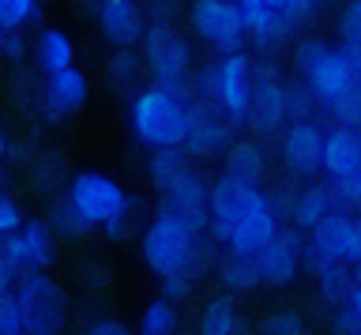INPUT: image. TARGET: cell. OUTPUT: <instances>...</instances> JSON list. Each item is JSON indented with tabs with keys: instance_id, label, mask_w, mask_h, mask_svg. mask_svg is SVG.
Masks as SVG:
<instances>
[{
	"instance_id": "42",
	"label": "cell",
	"mask_w": 361,
	"mask_h": 335,
	"mask_svg": "<svg viewBox=\"0 0 361 335\" xmlns=\"http://www.w3.org/2000/svg\"><path fill=\"white\" fill-rule=\"evenodd\" d=\"M23 49H27V46H23V38L16 35V30H8V35H4V49H0V53H4V57H11V61H19Z\"/></svg>"
},
{
	"instance_id": "46",
	"label": "cell",
	"mask_w": 361,
	"mask_h": 335,
	"mask_svg": "<svg viewBox=\"0 0 361 335\" xmlns=\"http://www.w3.org/2000/svg\"><path fill=\"white\" fill-rule=\"evenodd\" d=\"M4 35H8V30H0V49H4Z\"/></svg>"
},
{
	"instance_id": "3",
	"label": "cell",
	"mask_w": 361,
	"mask_h": 335,
	"mask_svg": "<svg viewBox=\"0 0 361 335\" xmlns=\"http://www.w3.org/2000/svg\"><path fill=\"white\" fill-rule=\"evenodd\" d=\"M16 298L23 305L27 335H61L68 320V294L64 286L45 272H27L16 283Z\"/></svg>"
},
{
	"instance_id": "36",
	"label": "cell",
	"mask_w": 361,
	"mask_h": 335,
	"mask_svg": "<svg viewBox=\"0 0 361 335\" xmlns=\"http://www.w3.org/2000/svg\"><path fill=\"white\" fill-rule=\"evenodd\" d=\"M338 35H343V46H361V0H350L338 16Z\"/></svg>"
},
{
	"instance_id": "29",
	"label": "cell",
	"mask_w": 361,
	"mask_h": 335,
	"mask_svg": "<svg viewBox=\"0 0 361 335\" xmlns=\"http://www.w3.org/2000/svg\"><path fill=\"white\" fill-rule=\"evenodd\" d=\"M331 46H327L324 38H305L301 46H298V53H293V61H298V72L305 75V80H312L316 72L327 64V57H331Z\"/></svg>"
},
{
	"instance_id": "12",
	"label": "cell",
	"mask_w": 361,
	"mask_h": 335,
	"mask_svg": "<svg viewBox=\"0 0 361 335\" xmlns=\"http://www.w3.org/2000/svg\"><path fill=\"white\" fill-rule=\"evenodd\" d=\"M4 252H8V260L16 264L19 275H27V272H45V267L53 264V238H49V226H45V222H23L16 233H8Z\"/></svg>"
},
{
	"instance_id": "5",
	"label": "cell",
	"mask_w": 361,
	"mask_h": 335,
	"mask_svg": "<svg viewBox=\"0 0 361 335\" xmlns=\"http://www.w3.org/2000/svg\"><path fill=\"white\" fill-rule=\"evenodd\" d=\"M143 61H147V68H151L154 83L188 87L192 53H188V42L180 38L169 23H154L143 35Z\"/></svg>"
},
{
	"instance_id": "45",
	"label": "cell",
	"mask_w": 361,
	"mask_h": 335,
	"mask_svg": "<svg viewBox=\"0 0 361 335\" xmlns=\"http://www.w3.org/2000/svg\"><path fill=\"white\" fill-rule=\"evenodd\" d=\"M354 267H357V275H354V279H357V283H361V260H357V264H354Z\"/></svg>"
},
{
	"instance_id": "11",
	"label": "cell",
	"mask_w": 361,
	"mask_h": 335,
	"mask_svg": "<svg viewBox=\"0 0 361 335\" xmlns=\"http://www.w3.org/2000/svg\"><path fill=\"white\" fill-rule=\"evenodd\" d=\"M324 136L327 132L309 117H298L282 136V162L290 173H316L324 166Z\"/></svg>"
},
{
	"instance_id": "2",
	"label": "cell",
	"mask_w": 361,
	"mask_h": 335,
	"mask_svg": "<svg viewBox=\"0 0 361 335\" xmlns=\"http://www.w3.org/2000/svg\"><path fill=\"white\" fill-rule=\"evenodd\" d=\"M196 249H200L196 230H192L188 222H180L177 215H169V211H158L154 222L143 233V260L158 279L169 275V272H185V267H192Z\"/></svg>"
},
{
	"instance_id": "31",
	"label": "cell",
	"mask_w": 361,
	"mask_h": 335,
	"mask_svg": "<svg viewBox=\"0 0 361 335\" xmlns=\"http://www.w3.org/2000/svg\"><path fill=\"white\" fill-rule=\"evenodd\" d=\"M53 226L61 233H68V238H79V233L90 230V222L83 219V211L72 204V196H64V200H56V204H53Z\"/></svg>"
},
{
	"instance_id": "38",
	"label": "cell",
	"mask_w": 361,
	"mask_h": 335,
	"mask_svg": "<svg viewBox=\"0 0 361 335\" xmlns=\"http://www.w3.org/2000/svg\"><path fill=\"white\" fill-rule=\"evenodd\" d=\"M331 328H335V335H361V317H357V309L350 305H335V312H331Z\"/></svg>"
},
{
	"instance_id": "47",
	"label": "cell",
	"mask_w": 361,
	"mask_h": 335,
	"mask_svg": "<svg viewBox=\"0 0 361 335\" xmlns=\"http://www.w3.org/2000/svg\"><path fill=\"white\" fill-rule=\"evenodd\" d=\"M309 4H312V8H316V4H324V0H309Z\"/></svg>"
},
{
	"instance_id": "17",
	"label": "cell",
	"mask_w": 361,
	"mask_h": 335,
	"mask_svg": "<svg viewBox=\"0 0 361 335\" xmlns=\"http://www.w3.org/2000/svg\"><path fill=\"white\" fill-rule=\"evenodd\" d=\"M290 117V87L279 80H259L252 87V102H248V121L256 128H279L282 121Z\"/></svg>"
},
{
	"instance_id": "10",
	"label": "cell",
	"mask_w": 361,
	"mask_h": 335,
	"mask_svg": "<svg viewBox=\"0 0 361 335\" xmlns=\"http://www.w3.org/2000/svg\"><path fill=\"white\" fill-rule=\"evenodd\" d=\"M162 211L177 215L180 222H188L200 233L203 226H211V188L203 185V177L196 170H188L173 188L162 193Z\"/></svg>"
},
{
	"instance_id": "8",
	"label": "cell",
	"mask_w": 361,
	"mask_h": 335,
	"mask_svg": "<svg viewBox=\"0 0 361 335\" xmlns=\"http://www.w3.org/2000/svg\"><path fill=\"white\" fill-rule=\"evenodd\" d=\"M256 264L267 286H290L305 264V245L293 230H275L271 241L256 252Z\"/></svg>"
},
{
	"instance_id": "28",
	"label": "cell",
	"mask_w": 361,
	"mask_h": 335,
	"mask_svg": "<svg viewBox=\"0 0 361 335\" xmlns=\"http://www.w3.org/2000/svg\"><path fill=\"white\" fill-rule=\"evenodd\" d=\"M135 80H140V57L132 53V46H117V53L109 61V83L117 91H132Z\"/></svg>"
},
{
	"instance_id": "20",
	"label": "cell",
	"mask_w": 361,
	"mask_h": 335,
	"mask_svg": "<svg viewBox=\"0 0 361 335\" xmlns=\"http://www.w3.org/2000/svg\"><path fill=\"white\" fill-rule=\"evenodd\" d=\"M338 207H346L343 200H338L335 185H312L298 193V204H293V222H298L301 230H316L327 215H335Z\"/></svg>"
},
{
	"instance_id": "30",
	"label": "cell",
	"mask_w": 361,
	"mask_h": 335,
	"mask_svg": "<svg viewBox=\"0 0 361 335\" xmlns=\"http://www.w3.org/2000/svg\"><path fill=\"white\" fill-rule=\"evenodd\" d=\"M327 109L335 114L338 125H357L361 128V80H354L343 95H335L331 102H327Z\"/></svg>"
},
{
	"instance_id": "48",
	"label": "cell",
	"mask_w": 361,
	"mask_h": 335,
	"mask_svg": "<svg viewBox=\"0 0 361 335\" xmlns=\"http://www.w3.org/2000/svg\"><path fill=\"white\" fill-rule=\"evenodd\" d=\"M357 226H361V207H357Z\"/></svg>"
},
{
	"instance_id": "18",
	"label": "cell",
	"mask_w": 361,
	"mask_h": 335,
	"mask_svg": "<svg viewBox=\"0 0 361 335\" xmlns=\"http://www.w3.org/2000/svg\"><path fill=\"white\" fill-rule=\"evenodd\" d=\"M87 91H90L87 75L79 68H72V64L61 68V72H53L49 83H45V106H49V117H68V114H75V109H83Z\"/></svg>"
},
{
	"instance_id": "23",
	"label": "cell",
	"mask_w": 361,
	"mask_h": 335,
	"mask_svg": "<svg viewBox=\"0 0 361 335\" xmlns=\"http://www.w3.org/2000/svg\"><path fill=\"white\" fill-rule=\"evenodd\" d=\"M200 335H248L233 298H214L200 317Z\"/></svg>"
},
{
	"instance_id": "27",
	"label": "cell",
	"mask_w": 361,
	"mask_h": 335,
	"mask_svg": "<svg viewBox=\"0 0 361 335\" xmlns=\"http://www.w3.org/2000/svg\"><path fill=\"white\" fill-rule=\"evenodd\" d=\"M143 335H173L177 331V301L158 298L143 309Z\"/></svg>"
},
{
	"instance_id": "15",
	"label": "cell",
	"mask_w": 361,
	"mask_h": 335,
	"mask_svg": "<svg viewBox=\"0 0 361 335\" xmlns=\"http://www.w3.org/2000/svg\"><path fill=\"white\" fill-rule=\"evenodd\" d=\"M98 27L113 46H135L143 38V8L140 0H98Z\"/></svg>"
},
{
	"instance_id": "37",
	"label": "cell",
	"mask_w": 361,
	"mask_h": 335,
	"mask_svg": "<svg viewBox=\"0 0 361 335\" xmlns=\"http://www.w3.org/2000/svg\"><path fill=\"white\" fill-rule=\"evenodd\" d=\"M192 279H196V267H185V272L162 275V298H169V301L188 298V294H192Z\"/></svg>"
},
{
	"instance_id": "40",
	"label": "cell",
	"mask_w": 361,
	"mask_h": 335,
	"mask_svg": "<svg viewBox=\"0 0 361 335\" xmlns=\"http://www.w3.org/2000/svg\"><path fill=\"white\" fill-rule=\"evenodd\" d=\"M267 4L275 8V12H282V16H290L293 23H301V19L309 16V8H312L309 0H267Z\"/></svg>"
},
{
	"instance_id": "16",
	"label": "cell",
	"mask_w": 361,
	"mask_h": 335,
	"mask_svg": "<svg viewBox=\"0 0 361 335\" xmlns=\"http://www.w3.org/2000/svg\"><path fill=\"white\" fill-rule=\"evenodd\" d=\"M230 140V125L214 114L207 102H188V132H185V151L192 154H219Z\"/></svg>"
},
{
	"instance_id": "39",
	"label": "cell",
	"mask_w": 361,
	"mask_h": 335,
	"mask_svg": "<svg viewBox=\"0 0 361 335\" xmlns=\"http://www.w3.org/2000/svg\"><path fill=\"white\" fill-rule=\"evenodd\" d=\"M23 226V211L19 204L11 200L8 193H0V238H8V233H16Z\"/></svg>"
},
{
	"instance_id": "32",
	"label": "cell",
	"mask_w": 361,
	"mask_h": 335,
	"mask_svg": "<svg viewBox=\"0 0 361 335\" xmlns=\"http://www.w3.org/2000/svg\"><path fill=\"white\" fill-rule=\"evenodd\" d=\"M38 16V0H0V30H19Z\"/></svg>"
},
{
	"instance_id": "9",
	"label": "cell",
	"mask_w": 361,
	"mask_h": 335,
	"mask_svg": "<svg viewBox=\"0 0 361 335\" xmlns=\"http://www.w3.org/2000/svg\"><path fill=\"white\" fill-rule=\"evenodd\" d=\"M219 68V106L222 114H230L233 121H248V102H252V61L241 49L226 53L214 64Z\"/></svg>"
},
{
	"instance_id": "26",
	"label": "cell",
	"mask_w": 361,
	"mask_h": 335,
	"mask_svg": "<svg viewBox=\"0 0 361 335\" xmlns=\"http://www.w3.org/2000/svg\"><path fill=\"white\" fill-rule=\"evenodd\" d=\"M72 57H75V49H72V38H68L64 30H42V38H38V64H42L45 75L68 68Z\"/></svg>"
},
{
	"instance_id": "22",
	"label": "cell",
	"mask_w": 361,
	"mask_h": 335,
	"mask_svg": "<svg viewBox=\"0 0 361 335\" xmlns=\"http://www.w3.org/2000/svg\"><path fill=\"white\" fill-rule=\"evenodd\" d=\"M357 75H354V68H350V61H346V53L343 49H335L331 57H327V64L320 72L312 75V91H316V98H324V102H331L335 95H343L350 83H354Z\"/></svg>"
},
{
	"instance_id": "33",
	"label": "cell",
	"mask_w": 361,
	"mask_h": 335,
	"mask_svg": "<svg viewBox=\"0 0 361 335\" xmlns=\"http://www.w3.org/2000/svg\"><path fill=\"white\" fill-rule=\"evenodd\" d=\"M0 335H27V320H23L16 290H0Z\"/></svg>"
},
{
	"instance_id": "35",
	"label": "cell",
	"mask_w": 361,
	"mask_h": 335,
	"mask_svg": "<svg viewBox=\"0 0 361 335\" xmlns=\"http://www.w3.org/2000/svg\"><path fill=\"white\" fill-rule=\"evenodd\" d=\"M331 185H335V193L346 207H361V166H354V170H346V173H335Z\"/></svg>"
},
{
	"instance_id": "41",
	"label": "cell",
	"mask_w": 361,
	"mask_h": 335,
	"mask_svg": "<svg viewBox=\"0 0 361 335\" xmlns=\"http://www.w3.org/2000/svg\"><path fill=\"white\" fill-rule=\"evenodd\" d=\"M87 335H132V331L124 328L121 320H98V324H94V328H90Z\"/></svg>"
},
{
	"instance_id": "6",
	"label": "cell",
	"mask_w": 361,
	"mask_h": 335,
	"mask_svg": "<svg viewBox=\"0 0 361 335\" xmlns=\"http://www.w3.org/2000/svg\"><path fill=\"white\" fill-rule=\"evenodd\" d=\"M188 19H192V30L219 53L241 49V42L248 35L245 19H241V12H237L233 0H192Z\"/></svg>"
},
{
	"instance_id": "21",
	"label": "cell",
	"mask_w": 361,
	"mask_h": 335,
	"mask_svg": "<svg viewBox=\"0 0 361 335\" xmlns=\"http://www.w3.org/2000/svg\"><path fill=\"white\" fill-rule=\"evenodd\" d=\"M219 279L230 290H256L264 286V275H259V264H256V252H237L230 249L219 260Z\"/></svg>"
},
{
	"instance_id": "43",
	"label": "cell",
	"mask_w": 361,
	"mask_h": 335,
	"mask_svg": "<svg viewBox=\"0 0 361 335\" xmlns=\"http://www.w3.org/2000/svg\"><path fill=\"white\" fill-rule=\"evenodd\" d=\"M350 305L357 309V317H361V283H354V294H350Z\"/></svg>"
},
{
	"instance_id": "34",
	"label": "cell",
	"mask_w": 361,
	"mask_h": 335,
	"mask_svg": "<svg viewBox=\"0 0 361 335\" xmlns=\"http://www.w3.org/2000/svg\"><path fill=\"white\" fill-rule=\"evenodd\" d=\"M259 335H309V328H305V320L298 317V312H267L264 320H259Z\"/></svg>"
},
{
	"instance_id": "7",
	"label": "cell",
	"mask_w": 361,
	"mask_h": 335,
	"mask_svg": "<svg viewBox=\"0 0 361 335\" xmlns=\"http://www.w3.org/2000/svg\"><path fill=\"white\" fill-rule=\"evenodd\" d=\"M68 196H72V204L83 211V219L90 222V226H106L113 215H121V211L132 204L128 193H124L113 177L94 173V170L75 173L72 185H68Z\"/></svg>"
},
{
	"instance_id": "24",
	"label": "cell",
	"mask_w": 361,
	"mask_h": 335,
	"mask_svg": "<svg viewBox=\"0 0 361 335\" xmlns=\"http://www.w3.org/2000/svg\"><path fill=\"white\" fill-rule=\"evenodd\" d=\"M226 173L256 188L259 181H264V151H259L256 143H248V140L233 143V147L226 151Z\"/></svg>"
},
{
	"instance_id": "25",
	"label": "cell",
	"mask_w": 361,
	"mask_h": 335,
	"mask_svg": "<svg viewBox=\"0 0 361 335\" xmlns=\"http://www.w3.org/2000/svg\"><path fill=\"white\" fill-rule=\"evenodd\" d=\"M188 170H192V166H188V154L180 151V147H154V154H151V181H154L158 193L173 188Z\"/></svg>"
},
{
	"instance_id": "4",
	"label": "cell",
	"mask_w": 361,
	"mask_h": 335,
	"mask_svg": "<svg viewBox=\"0 0 361 335\" xmlns=\"http://www.w3.org/2000/svg\"><path fill=\"white\" fill-rule=\"evenodd\" d=\"M312 238L305 245V264L312 272H320L324 264L343 260V264H357L361 260V226L357 215H346V207H338L335 215H327L316 230H309Z\"/></svg>"
},
{
	"instance_id": "44",
	"label": "cell",
	"mask_w": 361,
	"mask_h": 335,
	"mask_svg": "<svg viewBox=\"0 0 361 335\" xmlns=\"http://www.w3.org/2000/svg\"><path fill=\"white\" fill-rule=\"evenodd\" d=\"M4 154H8V140H4V132H0V162H4Z\"/></svg>"
},
{
	"instance_id": "1",
	"label": "cell",
	"mask_w": 361,
	"mask_h": 335,
	"mask_svg": "<svg viewBox=\"0 0 361 335\" xmlns=\"http://www.w3.org/2000/svg\"><path fill=\"white\" fill-rule=\"evenodd\" d=\"M188 87L154 83L135 95L132 102V128L147 147H185L188 132Z\"/></svg>"
},
{
	"instance_id": "13",
	"label": "cell",
	"mask_w": 361,
	"mask_h": 335,
	"mask_svg": "<svg viewBox=\"0 0 361 335\" xmlns=\"http://www.w3.org/2000/svg\"><path fill=\"white\" fill-rule=\"evenodd\" d=\"M275 230H279L275 207H271V200H267L264 193H256L252 204L241 211L237 226L230 230L226 245H230V249H237V252H259V249L271 241V233H275Z\"/></svg>"
},
{
	"instance_id": "19",
	"label": "cell",
	"mask_w": 361,
	"mask_h": 335,
	"mask_svg": "<svg viewBox=\"0 0 361 335\" xmlns=\"http://www.w3.org/2000/svg\"><path fill=\"white\" fill-rule=\"evenodd\" d=\"M354 166H361V132L357 125H335L324 136V170L335 177Z\"/></svg>"
},
{
	"instance_id": "14",
	"label": "cell",
	"mask_w": 361,
	"mask_h": 335,
	"mask_svg": "<svg viewBox=\"0 0 361 335\" xmlns=\"http://www.w3.org/2000/svg\"><path fill=\"white\" fill-rule=\"evenodd\" d=\"M256 193H259V188L237 181V177H230V173H222L219 181L211 185V230H214V238H219V241L230 238V230L237 226L241 211L252 204Z\"/></svg>"
}]
</instances>
